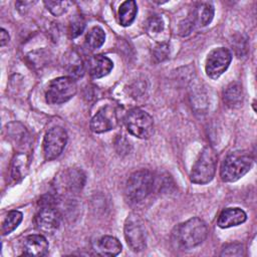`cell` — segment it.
Wrapping results in <instances>:
<instances>
[{
	"mask_svg": "<svg viewBox=\"0 0 257 257\" xmlns=\"http://www.w3.org/2000/svg\"><path fill=\"white\" fill-rule=\"evenodd\" d=\"M117 114L116 110L110 106L106 105L100 108L90 120V130L96 134H101L114 128L117 124Z\"/></svg>",
	"mask_w": 257,
	"mask_h": 257,
	"instance_id": "10",
	"label": "cell"
},
{
	"mask_svg": "<svg viewBox=\"0 0 257 257\" xmlns=\"http://www.w3.org/2000/svg\"><path fill=\"white\" fill-rule=\"evenodd\" d=\"M253 165V159L250 153L246 151H235L224 159L220 176L224 182H235L247 174Z\"/></svg>",
	"mask_w": 257,
	"mask_h": 257,
	"instance_id": "2",
	"label": "cell"
},
{
	"mask_svg": "<svg viewBox=\"0 0 257 257\" xmlns=\"http://www.w3.org/2000/svg\"><path fill=\"white\" fill-rule=\"evenodd\" d=\"M138 6L134 0L124 1L118 8V21L121 26H130L136 19Z\"/></svg>",
	"mask_w": 257,
	"mask_h": 257,
	"instance_id": "18",
	"label": "cell"
},
{
	"mask_svg": "<svg viewBox=\"0 0 257 257\" xmlns=\"http://www.w3.org/2000/svg\"><path fill=\"white\" fill-rule=\"evenodd\" d=\"M9 38L10 37H9L8 32L5 29L1 28V30H0V45L4 46L9 41Z\"/></svg>",
	"mask_w": 257,
	"mask_h": 257,
	"instance_id": "30",
	"label": "cell"
},
{
	"mask_svg": "<svg viewBox=\"0 0 257 257\" xmlns=\"http://www.w3.org/2000/svg\"><path fill=\"white\" fill-rule=\"evenodd\" d=\"M247 219L246 213L240 208H226L218 217L217 225L222 228H230L241 225Z\"/></svg>",
	"mask_w": 257,
	"mask_h": 257,
	"instance_id": "14",
	"label": "cell"
},
{
	"mask_svg": "<svg viewBox=\"0 0 257 257\" xmlns=\"http://www.w3.org/2000/svg\"><path fill=\"white\" fill-rule=\"evenodd\" d=\"M26 161L27 160H26L25 155H22V154H18L13 159L12 168H11V176L14 180H19L24 177V175H25L24 170L27 168Z\"/></svg>",
	"mask_w": 257,
	"mask_h": 257,
	"instance_id": "23",
	"label": "cell"
},
{
	"mask_svg": "<svg viewBox=\"0 0 257 257\" xmlns=\"http://www.w3.org/2000/svg\"><path fill=\"white\" fill-rule=\"evenodd\" d=\"M123 234L128 247L140 252L147 247V236L143 221L136 214H130L124 223Z\"/></svg>",
	"mask_w": 257,
	"mask_h": 257,
	"instance_id": "7",
	"label": "cell"
},
{
	"mask_svg": "<svg viewBox=\"0 0 257 257\" xmlns=\"http://www.w3.org/2000/svg\"><path fill=\"white\" fill-rule=\"evenodd\" d=\"M70 3L67 1H45L44 5L54 16H60L66 12L68 5Z\"/></svg>",
	"mask_w": 257,
	"mask_h": 257,
	"instance_id": "25",
	"label": "cell"
},
{
	"mask_svg": "<svg viewBox=\"0 0 257 257\" xmlns=\"http://www.w3.org/2000/svg\"><path fill=\"white\" fill-rule=\"evenodd\" d=\"M214 17V6L209 2H201L193 10V23L204 27L211 23Z\"/></svg>",
	"mask_w": 257,
	"mask_h": 257,
	"instance_id": "16",
	"label": "cell"
},
{
	"mask_svg": "<svg viewBox=\"0 0 257 257\" xmlns=\"http://www.w3.org/2000/svg\"><path fill=\"white\" fill-rule=\"evenodd\" d=\"M96 250L104 256H115L120 253L121 244L112 236H103L97 241Z\"/></svg>",
	"mask_w": 257,
	"mask_h": 257,
	"instance_id": "17",
	"label": "cell"
},
{
	"mask_svg": "<svg viewBox=\"0 0 257 257\" xmlns=\"http://www.w3.org/2000/svg\"><path fill=\"white\" fill-rule=\"evenodd\" d=\"M104 41H105V33L103 29L99 26L92 27L88 31L85 37L86 46L91 50L99 48L104 43Z\"/></svg>",
	"mask_w": 257,
	"mask_h": 257,
	"instance_id": "20",
	"label": "cell"
},
{
	"mask_svg": "<svg viewBox=\"0 0 257 257\" xmlns=\"http://www.w3.org/2000/svg\"><path fill=\"white\" fill-rule=\"evenodd\" d=\"M147 31L151 36H157L159 34H161L164 29H165V22L163 20V18L159 15H153L151 16L148 21H147V25H146Z\"/></svg>",
	"mask_w": 257,
	"mask_h": 257,
	"instance_id": "24",
	"label": "cell"
},
{
	"mask_svg": "<svg viewBox=\"0 0 257 257\" xmlns=\"http://www.w3.org/2000/svg\"><path fill=\"white\" fill-rule=\"evenodd\" d=\"M112 68L113 62L104 55H93L88 60V71L93 78H101L107 75Z\"/></svg>",
	"mask_w": 257,
	"mask_h": 257,
	"instance_id": "15",
	"label": "cell"
},
{
	"mask_svg": "<svg viewBox=\"0 0 257 257\" xmlns=\"http://www.w3.org/2000/svg\"><path fill=\"white\" fill-rule=\"evenodd\" d=\"M232 54L228 48L218 47L213 49L206 59V73L212 79L220 77L229 67Z\"/></svg>",
	"mask_w": 257,
	"mask_h": 257,
	"instance_id": "9",
	"label": "cell"
},
{
	"mask_svg": "<svg viewBox=\"0 0 257 257\" xmlns=\"http://www.w3.org/2000/svg\"><path fill=\"white\" fill-rule=\"evenodd\" d=\"M85 176L81 170L69 169L60 178V188L70 193L78 192L83 187Z\"/></svg>",
	"mask_w": 257,
	"mask_h": 257,
	"instance_id": "13",
	"label": "cell"
},
{
	"mask_svg": "<svg viewBox=\"0 0 257 257\" xmlns=\"http://www.w3.org/2000/svg\"><path fill=\"white\" fill-rule=\"evenodd\" d=\"M66 69L73 76H81L83 74V64L81 58L74 51H71L67 57Z\"/></svg>",
	"mask_w": 257,
	"mask_h": 257,
	"instance_id": "22",
	"label": "cell"
},
{
	"mask_svg": "<svg viewBox=\"0 0 257 257\" xmlns=\"http://www.w3.org/2000/svg\"><path fill=\"white\" fill-rule=\"evenodd\" d=\"M243 91L239 83L234 82L228 85L224 92V102L229 107H237L242 103Z\"/></svg>",
	"mask_w": 257,
	"mask_h": 257,
	"instance_id": "19",
	"label": "cell"
},
{
	"mask_svg": "<svg viewBox=\"0 0 257 257\" xmlns=\"http://www.w3.org/2000/svg\"><path fill=\"white\" fill-rule=\"evenodd\" d=\"M84 26L85 24L81 18H76L72 20L69 27V32L71 37H77L78 35H80L84 29Z\"/></svg>",
	"mask_w": 257,
	"mask_h": 257,
	"instance_id": "29",
	"label": "cell"
},
{
	"mask_svg": "<svg viewBox=\"0 0 257 257\" xmlns=\"http://www.w3.org/2000/svg\"><path fill=\"white\" fill-rule=\"evenodd\" d=\"M36 227L45 233L54 232L60 224V215L58 211L51 205L43 206L35 217Z\"/></svg>",
	"mask_w": 257,
	"mask_h": 257,
	"instance_id": "11",
	"label": "cell"
},
{
	"mask_svg": "<svg viewBox=\"0 0 257 257\" xmlns=\"http://www.w3.org/2000/svg\"><path fill=\"white\" fill-rule=\"evenodd\" d=\"M170 46L168 43L166 42H162V43H159L155 49H154V57L157 59V61H163L165 60L168 55H169V51H170Z\"/></svg>",
	"mask_w": 257,
	"mask_h": 257,
	"instance_id": "27",
	"label": "cell"
},
{
	"mask_svg": "<svg viewBox=\"0 0 257 257\" xmlns=\"http://www.w3.org/2000/svg\"><path fill=\"white\" fill-rule=\"evenodd\" d=\"M67 133L61 126L50 128L43 139V153L46 161H52L58 158L63 152L67 143Z\"/></svg>",
	"mask_w": 257,
	"mask_h": 257,
	"instance_id": "8",
	"label": "cell"
},
{
	"mask_svg": "<svg viewBox=\"0 0 257 257\" xmlns=\"http://www.w3.org/2000/svg\"><path fill=\"white\" fill-rule=\"evenodd\" d=\"M218 156L211 147H205L195 162L190 180L194 184L205 185L211 182L216 173Z\"/></svg>",
	"mask_w": 257,
	"mask_h": 257,
	"instance_id": "4",
	"label": "cell"
},
{
	"mask_svg": "<svg viewBox=\"0 0 257 257\" xmlns=\"http://www.w3.org/2000/svg\"><path fill=\"white\" fill-rule=\"evenodd\" d=\"M208 234L206 223L194 217L177 225L172 232V244L181 250L192 249L204 242Z\"/></svg>",
	"mask_w": 257,
	"mask_h": 257,
	"instance_id": "1",
	"label": "cell"
},
{
	"mask_svg": "<svg viewBox=\"0 0 257 257\" xmlns=\"http://www.w3.org/2000/svg\"><path fill=\"white\" fill-rule=\"evenodd\" d=\"M243 251H244V248H243V245L240 244V243H231V244H228L226 245L222 252H221V255L222 256H241L243 255Z\"/></svg>",
	"mask_w": 257,
	"mask_h": 257,
	"instance_id": "26",
	"label": "cell"
},
{
	"mask_svg": "<svg viewBox=\"0 0 257 257\" xmlns=\"http://www.w3.org/2000/svg\"><path fill=\"white\" fill-rule=\"evenodd\" d=\"M22 218H23V215L21 212L10 211L2 223V228H1L2 235H7V234H10L12 231H14L21 223Z\"/></svg>",
	"mask_w": 257,
	"mask_h": 257,
	"instance_id": "21",
	"label": "cell"
},
{
	"mask_svg": "<svg viewBox=\"0 0 257 257\" xmlns=\"http://www.w3.org/2000/svg\"><path fill=\"white\" fill-rule=\"evenodd\" d=\"M76 90L77 85L73 77L60 76L49 82L45 98L49 104H61L72 98Z\"/></svg>",
	"mask_w": 257,
	"mask_h": 257,
	"instance_id": "5",
	"label": "cell"
},
{
	"mask_svg": "<svg viewBox=\"0 0 257 257\" xmlns=\"http://www.w3.org/2000/svg\"><path fill=\"white\" fill-rule=\"evenodd\" d=\"M155 187V177L148 170L135 172L125 185V196L130 202L140 203L151 195Z\"/></svg>",
	"mask_w": 257,
	"mask_h": 257,
	"instance_id": "3",
	"label": "cell"
},
{
	"mask_svg": "<svg viewBox=\"0 0 257 257\" xmlns=\"http://www.w3.org/2000/svg\"><path fill=\"white\" fill-rule=\"evenodd\" d=\"M48 242L46 238L39 234L27 236L23 241V254L27 256H44L48 252Z\"/></svg>",
	"mask_w": 257,
	"mask_h": 257,
	"instance_id": "12",
	"label": "cell"
},
{
	"mask_svg": "<svg viewBox=\"0 0 257 257\" xmlns=\"http://www.w3.org/2000/svg\"><path fill=\"white\" fill-rule=\"evenodd\" d=\"M128 133L139 139H149L154 133L153 117L141 108H134L125 115Z\"/></svg>",
	"mask_w": 257,
	"mask_h": 257,
	"instance_id": "6",
	"label": "cell"
},
{
	"mask_svg": "<svg viewBox=\"0 0 257 257\" xmlns=\"http://www.w3.org/2000/svg\"><path fill=\"white\" fill-rule=\"evenodd\" d=\"M114 146H115L116 152L119 155H126L130 153L131 144L123 136H117V138L114 142Z\"/></svg>",
	"mask_w": 257,
	"mask_h": 257,
	"instance_id": "28",
	"label": "cell"
}]
</instances>
